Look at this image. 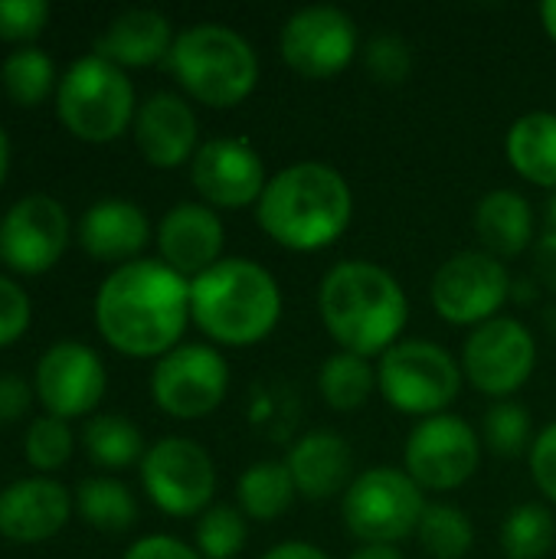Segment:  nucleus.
I'll use <instances>...</instances> for the list:
<instances>
[{"label": "nucleus", "mask_w": 556, "mask_h": 559, "mask_svg": "<svg viewBox=\"0 0 556 559\" xmlns=\"http://www.w3.org/2000/svg\"><path fill=\"white\" fill-rule=\"evenodd\" d=\"M33 400V390L20 377H0V423H16L26 416Z\"/></svg>", "instance_id": "41"}, {"label": "nucleus", "mask_w": 556, "mask_h": 559, "mask_svg": "<svg viewBox=\"0 0 556 559\" xmlns=\"http://www.w3.org/2000/svg\"><path fill=\"white\" fill-rule=\"evenodd\" d=\"M462 364L433 341H397L377 364L380 396L406 416H442L462 393Z\"/></svg>", "instance_id": "7"}, {"label": "nucleus", "mask_w": 556, "mask_h": 559, "mask_svg": "<svg viewBox=\"0 0 556 559\" xmlns=\"http://www.w3.org/2000/svg\"><path fill=\"white\" fill-rule=\"evenodd\" d=\"M279 52L285 66L305 79H334L357 56V26L341 7H305L285 20Z\"/></svg>", "instance_id": "14"}, {"label": "nucleus", "mask_w": 556, "mask_h": 559, "mask_svg": "<svg viewBox=\"0 0 556 559\" xmlns=\"http://www.w3.org/2000/svg\"><path fill=\"white\" fill-rule=\"evenodd\" d=\"M416 537L433 559H462L472 550L475 531L465 511L452 504H426Z\"/></svg>", "instance_id": "31"}, {"label": "nucleus", "mask_w": 556, "mask_h": 559, "mask_svg": "<svg viewBox=\"0 0 556 559\" xmlns=\"http://www.w3.org/2000/svg\"><path fill=\"white\" fill-rule=\"evenodd\" d=\"M295 481L288 475L285 462H256L242 472L236 485V498L246 518L252 521H275L282 518L295 501Z\"/></svg>", "instance_id": "26"}, {"label": "nucleus", "mask_w": 556, "mask_h": 559, "mask_svg": "<svg viewBox=\"0 0 556 559\" xmlns=\"http://www.w3.org/2000/svg\"><path fill=\"white\" fill-rule=\"evenodd\" d=\"M167 62L187 95L210 108H233L246 102L259 82L256 49L223 23H197L184 29L174 39Z\"/></svg>", "instance_id": "5"}, {"label": "nucleus", "mask_w": 556, "mask_h": 559, "mask_svg": "<svg viewBox=\"0 0 556 559\" xmlns=\"http://www.w3.org/2000/svg\"><path fill=\"white\" fill-rule=\"evenodd\" d=\"M534 275L537 282L556 295V233L547 229L537 242H534Z\"/></svg>", "instance_id": "42"}, {"label": "nucleus", "mask_w": 556, "mask_h": 559, "mask_svg": "<svg viewBox=\"0 0 556 559\" xmlns=\"http://www.w3.org/2000/svg\"><path fill=\"white\" fill-rule=\"evenodd\" d=\"M288 475L305 501H331L344 495L354 481V452L344 436L315 429L301 436L288 459Z\"/></svg>", "instance_id": "20"}, {"label": "nucleus", "mask_w": 556, "mask_h": 559, "mask_svg": "<svg viewBox=\"0 0 556 559\" xmlns=\"http://www.w3.org/2000/svg\"><path fill=\"white\" fill-rule=\"evenodd\" d=\"M7 167H10V141H7V134H3V128H0V183H3V177H7Z\"/></svg>", "instance_id": "46"}, {"label": "nucleus", "mask_w": 556, "mask_h": 559, "mask_svg": "<svg viewBox=\"0 0 556 559\" xmlns=\"http://www.w3.org/2000/svg\"><path fill=\"white\" fill-rule=\"evenodd\" d=\"M364 66L380 85H403L413 72V49L397 33H380L364 46Z\"/></svg>", "instance_id": "35"}, {"label": "nucleus", "mask_w": 556, "mask_h": 559, "mask_svg": "<svg viewBox=\"0 0 556 559\" xmlns=\"http://www.w3.org/2000/svg\"><path fill=\"white\" fill-rule=\"evenodd\" d=\"M556 544V521L544 504H521L501 524V550L508 559H544Z\"/></svg>", "instance_id": "29"}, {"label": "nucleus", "mask_w": 556, "mask_h": 559, "mask_svg": "<svg viewBox=\"0 0 556 559\" xmlns=\"http://www.w3.org/2000/svg\"><path fill=\"white\" fill-rule=\"evenodd\" d=\"M531 475L541 495L556 504V423L547 426L531 445Z\"/></svg>", "instance_id": "39"}, {"label": "nucleus", "mask_w": 556, "mask_h": 559, "mask_svg": "<svg viewBox=\"0 0 556 559\" xmlns=\"http://www.w3.org/2000/svg\"><path fill=\"white\" fill-rule=\"evenodd\" d=\"M69 246V216L52 197H26L0 219V259L23 275L49 272Z\"/></svg>", "instance_id": "16"}, {"label": "nucleus", "mask_w": 556, "mask_h": 559, "mask_svg": "<svg viewBox=\"0 0 556 559\" xmlns=\"http://www.w3.org/2000/svg\"><path fill=\"white\" fill-rule=\"evenodd\" d=\"M72 455V432L66 426V419L46 416L36 419L26 432V459L33 468L39 472H52L59 465H66Z\"/></svg>", "instance_id": "36"}, {"label": "nucleus", "mask_w": 556, "mask_h": 559, "mask_svg": "<svg viewBox=\"0 0 556 559\" xmlns=\"http://www.w3.org/2000/svg\"><path fill=\"white\" fill-rule=\"evenodd\" d=\"M0 79H3V88H7L10 102H16L23 108H33L49 95L56 69H52V59L43 49H16V52L7 56V62L0 69Z\"/></svg>", "instance_id": "32"}, {"label": "nucleus", "mask_w": 556, "mask_h": 559, "mask_svg": "<svg viewBox=\"0 0 556 559\" xmlns=\"http://www.w3.org/2000/svg\"><path fill=\"white\" fill-rule=\"evenodd\" d=\"M508 295H511V275L505 262L488 255L485 249L456 252L449 262L436 269L429 285L436 314L459 328H478L498 318Z\"/></svg>", "instance_id": "9"}, {"label": "nucleus", "mask_w": 556, "mask_h": 559, "mask_svg": "<svg viewBox=\"0 0 556 559\" xmlns=\"http://www.w3.org/2000/svg\"><path fill=\"white\" fill-rule=\"evenodd\" d=\"M174 39L177 36L170 33V23L164 13L138 7V10H125L105 26V33L95 43V56L115 62L118 69L121 66L141 69L170 56Z\"/></svg>", "instance_id": "22"}, {"label": "nucleus", "mask_w": 556, "mask_h": 559, "mask_svg": "<svg viewBox=\"0 0 556 559\" xmlns=\"http://www.w3.org/2000/svg\"><path fill=\"white\" fill-rule=\"evenodd\" d=\"M157 249L164 265L184 278H197L220 262L223 252V223L203 203H177L157 229Z\"/></svg>", "instance_id": "18"}, {"label": "nucleus", "mask_w": 556, "mask_h": 559, "mask_svg": "<svg viewBox=\"0 0 556 559\" xmlns=\"http://www.w3.org/2000/svg\"><path fill=\"white\" fill-rule=\"evenodd\" d=\"M29 328V298L10 278H0V347L13 344Z\"/></svg>", "instance_id": "38"}, {"label": "nucleus", "mask_w": 556, "mask_h": 559, "mask_svg": "<svg viewBox=\"0 0 556 559\" xmlns=\"http://www.w3.org/2000/svg\"><path fill=\"white\" fill-rule=\"evenodd\" d=\"M229 390V367L206 344H180L164 354L151 377L154 403L174 419L210 416Z\"/></svg>", "instance_id": "13"}, {"label": "nucleus", "mask_w": 556, "mask_h": 559, "mask_svg": "<svg viewBox=\"0 0 556 559\" xmlns=\"http://www.w3.org/2000/svg\"><path fill=\"white\" fill-rule=\"evenodd\" d=\"M141 481L147 498L170 518L203 514L216 491L213 459L190 439L170 436L154 442L141 462Z\"/></svg>", "instance_id": "12"}, {"label": "nucleus", "mask_w": 556, "mask_h": 559, "mask_svg": "<svg viewBox=\"0 0 556 559\" xmlns=\"http://www.w3.org/2000/svg\"><path fill=\"white\" fill-rule=\"evenodd\" d=\"M134 141L151 167H180L197 154V115L180 95L157 92L134 115Z\"/></svg>", "instance_id": "19"}, {"label": "nucleus", "mask_w": 556, "mask_h": 559, "mask_svg": "<svg viewBox=\"0 0 556 559\" xmlns=\"http://www.w3.org/2000/svg\"><path fill=\"white\" fill-rule=\"evenodd\" d=\"M482 439L495 455H505V459L524 455L534 445V439H531V409L521 406V403H511V400L495 403L485 413Z\"/></svg>", "instance_id": "34"}, {"label": "nucleus", "mask_w": 556, "mask_h": 559, "mask_svg": "<svg viewBox=\"0 0 556 559\" xmlns=\"http://www.w3.org/2000/svg\"><path fill=\"white\" fill-rule=\"evenodd\" d=\"M69 521V491L49 478H26L0 491V534L13 544H39Z\"/></svg>", "instance_id": "21"}, {"label": "nucleus", "mask_w": 556, "mask_h": 559, "mask_svg": "<svg viewBox=\"0 0 556 559\" xmlns=\"http://www.w3.org/2000/svg\"><path fill=\"white\" fill-rule=\"evenodd\" d=\"M49 20L46 0H0V39L23 43L43 33Z\"/></svg>", "instance_id": "37"}, {"label": "nucleus", "mask_w": 556, "mask_h": 559, "mask_svg": "<svg viewBox=\"0 0 556 559\" xmlns=\"http://www.w3.org/2000/svg\"><path fill=\"white\" fill-rule=\"evenodd\" d=\"M33 393L56 419L85 416L105 396V367L92 347L79 341H59L39 357Z\"/></svg>", "instance_id": "17"}, {"label": "nucleus", "mask_w": 556, "mask_h": 559, "mask_svg": "<svg viewBox=\"0 0 556 559\" xmlns=\"http://www.w3.org/2000/svg\"><path fill=\"white\" fill-rule=\"evenodd\" d=\"M423 514V488L406 472L390 465L360 472L341 501V518L360 544L397 547L419 531Z\"/></svg>", "instance_id": "8"}, {"label": "nucleus", "mask_w": 556, "mask_h": 559, "mask_svg": "<svg viewBox=\"0 0 556 559\" xmlns=\"http://www.w3.org/2000/svg\"><path fill=\"white\" fill-rule=\"evenodd\" d=\"M262 559H331L321 547L315 544H305V540H288V544H279L272 547Z\"/></svg>", "instance_id": "43"}, {"label": "nucleus", "mask_w": 556, "mask_h": 559, "mask_svg": "<svg viewBox=\"0 0 556 559\" xmlns=\"http://www.w3.org/2000/svg\"><path fill=\"white\" fill-rule=\"evenodd\" d=\"M318 311L324 331L347 354L383 357L403 334L410 318V301L403 285L377 262L347 259L338 262L321 288Z\"/></svg>", "instance_id": "3"}, {"label": "nucleus", "mask_w": 556, "mask_h": 559, "mask_svg": "<svg viewBox=\"0 0 556 559\" xmlns=\"http://www.w3.org/2000/svg\"><path fill=\"white\" fill-rule=\"evenodd\" d=\"M508 160L534 187L556 193V115L554 111H528L521 115L505 141Z\"/></svg>", "instance_id": "25"}, {"label": "nucleus", "mask_w": 556, "mask_h": 559, "mask_svg": "<svg viewBox=\"0 0 556 559\" xmlns=\"http://www.w3.org/2000/svg\"><path fill=\"white\" fill-rule=\"evenodd\" d=\"M75 501H79V514L95 531L121 534L138 521V504H134L131 491L115 478H88V481H82Z\"/></svg>", "instance_id": "28"}, {"label": "nucleus", "mask_w": 556, "mask_h": 559, "mask_svg": "<svg viewBox=\"0 0 556 559\" xmlns=\"http://www.w3.org/2000/svg\"><path fill=\"white\" fill-rule=\"evenodd\" d=\"M249 527L246 514L229 504H213L200 514L197 524V554L203 559H236L246 547Z\"/></svg>", "instance_id": "33"}, {"label": "nucleus", "mask_w": 556, "mask_h": 559, "mask_svg": "<svg viewBox=\"0 0 556 559\" xmlns=\"http://www.w3.org/2000/svg\"><path fill=\"white\" fill-rule=\"evenodd\" d=\"M537 367V341L518 318H492L478 328H472L465 347H462V373L465 380L492 396L508 400L518 393Z\"/></svg>", "instance_id": "10"}, {"label": "nucleus", "mask_w": 556, "mask_h": 559, "mask_svg": "<svg viewBox=\"0 0 556 559\" xmlns=\"http://www.w3.org/2000/svg\"><path fill=\"white\" fill-rule=\"evenodd\" d=\"M125 559H203L193 547H187L184 540H174V537H164V534H154V537H144L138 540Z\"/></svg>", "instance_id": "40"}, {"label": "nucleus", "mask_w": 556, "mask_h": 559, "mask_svg": "<svg viewBox=\"0 0 556 559\" xmlns=\"http://www.w3.org/2000/svg\"><path fill=\"white\" fill-rule=\"evenodd\" d=\"M547 229L556 233V193L551 197V203H547Z\"/></svg>", "instance_id": "47"}, {"label": "nucleus", "mask_w": 556, "mask_h": 559, "mask_svg": "<svg viewBox=\"0 0 556 559\" xmlns=\"http://www.w3.org/2000/svg\"><path fill=\"white\" fill-rule=\"evenodd\" d=\"M190 180L206 206L220 210L256 206L269 183L259 151L242 138H213L200 144L190 160Z\"/></svg>", "instance_id": "15"}, {"label": "nucleus", "mask_w": 556, "mask_h": 559, "mask_svg": "<svg viewBox=\"0 0 556 559\" xmlns=\"http://www.w3.org/2000/svg\"><path fill=\"white\" fill-rule=\"evenodd\" d=\"M354 216V193L341 170L301 160L269 177L256 219L262 233L292 252H318L334 246Z\"/></svg>", "instance_id": "2"}, {"label": "nucleus", "mask_w": 556, "mask_h": 559, "mask_svg": "<svg viewBox=\"0 0 556 559\" xmlns=\"http://www.w3.org/2000/svg\"><path fill=\"white\" fill-rule=\"evenodd\" d=\"M95 321L102 337L128 357H164L187 331L190 282L164 262L118 265L98 288Z\"/></svg>", "instance_id": "1"}, {"label": "nucleus", "mask_w": 556, "mask_h": 559, "mask_svg": "<svg viewBox=\"0 0 556 559\" xmlns=\"http://www.w3.org/2000/svg\"><path fill=\"white\" fill-rule=\"evenodd\" d=\"M56 111L66 131L88 144L115 141L138 115L128 75L95 52L72 62L62 75L56 88Z\"/></svg>", "instance_id": "6"}, {"label": "nucleus", "mask_w": 556, "mask_h": 559, "mask_svg": "<svg viewBox=\"0 0 556 559\" xmlns=\"http://www.w3.org/2000/svg\"><path fill=\"white\" fill-rule=\"evenodd\" d=\"M318 390H321L324 403L338 413L360 409L370 400V393L377 390V367H370V360L360 354L338 350L321 364Z\"/></svg>", "instance_id": "27"}, {"label": "nucleus", "mask_w": 556, "mask_h": 559, "mask_svg": "<svg viewBox=\"0 0 556 559\" xmlns=\"http://www.w3.org/2000/svg\"><path fill=\"white\" fill-rule=\"evenodd\" d=\"M403 462L423 491H456L478 472L482 442L462 416L442 413L413 426Z\"/></svg>", "instance_id": "11"}, {"label": "nucleus", "mask_w": 556, "mask_h": 559, "mask_svg": "<svg viewBox=\"0 0 556 559\" xmlns=\"http://www.w3.org/2000/svg\"><path fill=\"white\" fill-rule=\"evenodd\" d=\"M147 236H151L147 216L141 213V206L128 200H102L88 206L79 226L82 249L102 262L134 259L147 246Z\"/></svg>", "instance_id": "23"}, {"label": "nucleus", "mask_w": 556, "mask_h": 559, "mask_svg": "<svg viewBox=\"0 0 556 559\" xmlns=\"http://www.w3.org/2000/svg\"><path fill=\"white\" fill-rule=\"evenodd\" d=\"M190 318L223 347H252L275 331L282 288L252 259H220L190 282Z\"/></svg>", "instance_id": "4"}, {"label": "nucleus", "mask_w": 556, "mask_h": 559, "mask_svg": "<svg viewBox=\"0 0 556 559\" xmlns=\"http://www.w3.org/2000/svg\"><path fill=\"white\" fill-rule=\"evenodd\" d=\"M475 236L495 259H514L534 242V210L518 190H492L475 206Z\"/></svg>", "instance_id": "24"}, {"label": "nucleus", "mask_w": 556, "mask_h": 559, "mask_svg": "<svg viewBox=\"0 0 556 559\" xmlns=\"http://www.w3.org/2000/svg\"><path fill=\"white\" fill-rule=\"evenodd\" d=\"M347 559H403V554L390 544H360V550H354Z\"/></svg>", "instance_id": "44"}, {"label": "nucleus", "mask_w": 556, "mask_h": 559, "mask_svg": "<svg viewBox=\"0 0 556 559\" xmlns=\"http://www.w3.org/2000/svg\"><path fill=\"white\" fill-rule=\"evenodd\" d=\"M82 442L92 462L105 468H128L141 459L144 442L141 432L125 416H95L82 429Z\"/></svg>", "instance_id": "30"}, {"label": "nucleus", "mask_w": 556, "mask_h": 559, "mask_svg": "<svg viewBox=\"0 0 556 559\" xmlns=\"http://www.w3.org/2000/svg\"><path fill=\"white\" fill-rule=\"evenodd\" d=\"M541 23H544L547 36L556 43V0H547V3L541 7Z\"/></svg>", "instance_id": "45"}]
</instances>
